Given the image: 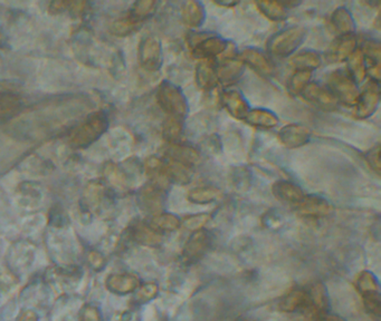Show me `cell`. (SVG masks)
<instances>
[{
  "instance_id": "cell-1",
  "label": "cell",
  "mask_w": 381,
  "mask_h": 321,
  "mask_svg": "<svg viewBox=\"0 0 381 321\" xmlns=\"http://www.w3.org/2000/svg\"><path fill=\"white\" fill-rule=\"evenodd\" d=\"M306 38V32L304 28L291 26L270 36L266 43V48L268 54L272 56L287 58L295 54V51L300 48Z\"/></svg>"
},
{
  "instance_id": "cell-2",
  "label": "cell",
  "mask_w": 381,
  "mask_h": 321,
  "mask_svg": "<svg viewBox=\"0 0 381 321\" xmlns=\"http://www.w3.org/2000/svg\"><path fill=\"white\" fill-rule=\"evenodd\" d=\"M157 102L168 117L185 121L189 113V104L180 87L171 81H163L158 87Z\"/></svg>"
},
{
  "instance_id": "cell-3",
  "label": "cell",
  "mask_w": 381,
  "mask_h": 321,
  "mask_svg": "<svg viewBox=\"0 0 381 321\" xmlns=\"http://www.w3.org/2000/svg\"><path fill=\"white\" fill-rule=\"evenodd\" d=\"M108 126V119L106 113L95 112L91 114L81 125L76 127L70 136V145L75 149L87 148L94 143Z\"/></svg>"
},
{
  "instance_id": "cell-4",
  "label": "cell",
  "mask_w": 381,
  "mask_h": 321,
  "mask_svg": "<svg viewBox=\"0 0 381 321\" xmlns=\"http://www.w3.org/2000/svg\"><path fill=\"white\" fill-rule=\"evenodd\" d=\"M187 43L192 55L200 60H215L228 48V41L213 33H190Z\"/></svg>"
},
{
  "instance_id": "cell-5",
  "label": "cell",
  "mask_w": 381,
  "mask_h": 321,
  "mask_svg": "<svg viewBox=\"0 0 381 321\" xmlns=\"http://www.w3.org/2000/svg\"><path fill=\"white\" fill-rule=\"evenodd\" d=\"M327 87L330 89L339 103H342L346 106L356 105L360 91L358 89V85L346 72L341 70L332 72L327 76Z\"/></svg>"
},
{
  "instance_id": "cell-6",
  "label": "cell",
  "mask_w": 381,
  "mask_h": 321,
  "mask_svg": "<svg viewBox=\"0 0 381 321\" xmlns=\"http://www.w3.org/2000/svg\"><path fill=\"white\" fill-rule=\"evenodd\" d=\"M380 103V86L379 81H369L366 83L363 91L359 93L354 115L359 119H369L376 113Z\"/></svg>"
},
{
  "instance_id": "cell-7",
  "label": "cell",
  "mask_w": 381,
  "mask_h": 321,
  "mask_svg": "<svg viewBox=\"0 0 381 321\" xmlns=\"http://www.w3.org/2000/svg\"><path fill=\"white\" fill-rule=\"evenodd\" d=\"M213 237L208 230H196L188 237L182 250V258L187 263L198 261L211 250Z\"/></svg>"
},
{
  "instance_id": "cell-8",
  "label": "cell",
  "mask_w": 381,
  "mask_h": 321,
  "mask_svg": "<svg viewBox=\"0 0 381 321\" xmlns=\"http://www.w3.org/2000/svg\"><path fill=\"white\" fill-rule=\"evenodd\" d=\"M139 62L144 70L158 72L163 63V46L154 36H146L139 46Z\"/></svg>"
},
{
  "instance_id": "cell-9",
  "label": "cell",
  "mask_w": 381,
  "mask_h": 321,
  "mask_svg": "<svg viewBox=\"0 0 381 321\" xmlns=\"http://www.w3.org/2000/svg\"><path fill=\"white\" fill-rule=\"evenodd\" d=\"M304 100L320 111L333 112L338 108L339 102L327 86L311 81L301 94Z\"/></svg>"
},
{
  "instance_id": "cell-10",
  "label": "cell",
  "mask_w": 381,
  "mask_h": 321,
  "mask_svg": "<svg viewBox=\"0 0 381 321\" xmlns=\"http://www.w3.org/2000/svg\"><path fill=\"white\" fill-rule=\"evenodd\" d=\"M237 58L243 62L244 65L249 66L257 75L264 79H270L275 74L273 62L260 49L246 47L238 54Z\"/></svg>"
},
{
  "instance_id": "cell-11",
  "label": "cell",
  "mask_w": 381,
  "mask_h": 321,
  "mask_svg": "<svg viewBox=\"0 0 381 321\" xmlns=\"http://www.w3.org/2000/svg\"><path fill=\"white\" fill-rule=\"evenodd\" d=\"M358 48L357 37L352 35L338 36L327 47L325 53V60L327 64H340L346 62Z\"/></svg>"
},
{
  "instance_id": "cell-12",
  "label": "cell",
  "mask_w": 381,
  "mask_h": 321,
  "mask_svg": "<svg viewBox=\"0 0 381 321\" xmlns=\"http://www.w3.org/2000/svg\"><path fill=\"white\" fill-rule=\"evenodd\" d=\"M161 172L167 181L176 185H188L192 183V178L195 176V169L189 168L182 163L175 162L173 159H161Z\"/></svg>"
},
{
  "instance_id": "cell-13",
  "label": "cell",
  "mask_w": 381,
  "mask_h": 321,
  "mask_svg": "<svg viewBox=\"0 0 381 321\" xmlns=\"http://www.w3.org/2000/svg\"><path fill=\"white\" fill-rule=\"evenodd\" d=\"M165 193L167 190L149 182L142 188L139 195L141 207L152 216L160 214L165 207Z\"/></svg>"
},
{
  "instance_id": "cell-14",
  "label": "cell",
  "mask_w": 381,
  "mask_h": 321,
  "mask_svg": "<svg viewBox=\"0 0 381 321\" xmlns=\"http://www.w3.org/2000/svg\"><path fill=\"white\" fill-rule=\"evenodd\" d=\"M245 67L242 60L234 57L224 58L222 62L217 63V79L218 84L224 86H232L235 85L239 79L243 77L245 73Z\"/></svg>"
},
{
  "instance_id": "cell-15",
  "label": "cell",
  "mask_w": 381,
  "mask_h": 321,
  "mask_svg": "<svg viewBox=\"0 0 381 321\" xmlns=\"http://www.w3.org/2000/svg\"><path fill=\"white\" fill-rule=\"evenodd\" d=\"M279 140L287 149H299L311 140V131L301 124H287L279 132Z\"/></svg>"
},
{
  "instance_id": "cell-16",
  "label": "cell",
  "mask_w": 381,
  "mask_h": 321,
  "mask_svg": "<svg viewBox=\"0 0 381 321\" xmlns=\"http://www.w3.org/2000/svg\"><path fill=\"white\" fill-rule=\"evenodd\" d=\"M299 214L308 218H322L332 214L333 205L325 197L320 195H304L296 205Z\"/></svg>"
},
{
  "instance_id": "cell-17",
  "label": "cell",
  "mask_w": 381,
  "mask_h": 321,
  "mask_svg": "<svg viewBox=\"0 0 381 321\" xmlns=\"http://www.w3.org/2000/svg\"><path fill=\"white\" fill-rule=\"evenodd\" d=\"M165 157L192 169H195L201 162L200 152L194 146L182 143L168 144Z\"/></svg>"
},
{
  "instance_id": "cell-18",
  "label": "cell",
  "mask_w": 381,
  "mask_h": 321,
  "mask_svg": "<svg viewBox=\"0 0 381 321\" xmlns=\"http://www.w3.org/2000/svg\"><path fill=\"white\" fill-rule=\"evenodd\" d=\"M222 104L230 117L244 121L251 111L249 102L237 89H227L222 94Z\"/></svg>"
},
{
  "instance_id": "cell-19",
  "label": "cell",
  "mask_w": 381,
  "mask_h": 321,
  "mask_svg": "<svg viewBox=\"0 0 381 321\" xmlns=\"http://www.w3.org/2000/svg\"><path fill=\"white\" fill-rule=\"evenodd\" d=\"M272 192L274 197L282 203H287L289 205H296L302 201L306 195L302 188L294 182L287 181V180H279L272 186Z\"/></svg>"
},
{
  "instance_id": "cell-20",
  "label": "cell",
  "mask_w": 381,
  "mask_h": 321,
  "mask_svg": "<svg viewBox=\"0 0 381 321\" xmlns=\"http://www.w3.org/2000/svg\"><path fill=\"white\" fill-rule=\"evenodd\" d=\"M280 309L284 313H311V303L308 291L304 289H294L281 300Z\"/></svg>"
},
{
  "instance_id": "cell-21",
  "label": "cell",
  "mask_w": 381,
  "mask_h": 321,
  "mask_svg": "<svg viewBox=\"0 0 381 321\" xmlns=\"http://www.w3.org/2000/svg\"><path fill=\"white\" fill-rule=\"evenodd\" d=\"M216 60H200L196 66L195 79L199 89L211 91L218 85Z\"/></svg>"
},
{
  "instance_id": "cell-22",
  "label": "cell",
  "mask_w": 381,
  "mask_h": 321,
  "mask_svg": "<svg viewBox=\"0 0 381 321\" xmlns=\"http://www.w3.org/2000/svg\"><path fill=\"white\" fill-rule=\"evenodd\" d=\"M182 19L187 27L192 30L201 27L206 19L205 7L203 4L195 0H190L182 4Z\"/></svg>"
},
{
  "instance_id": "cell-23",
  "label": "cell",
  "mask_w": 381,
  "mask_h": 321,
  "mask_svg": "<svg viewBox=\"0 0 381 321\" xmlns=\"http://www.w3.org/2000/svg\"><path fill=\"white\" fill-rule=\"evenodd\" d=\"M244 121L251 126L262 129V130H270L277 126L280 123L277 115L266 108H253L249 112Z\"/></svg>"
},
{
  "instance_id": "cell-24",
  "label": "cell",
  "mask_w": 381,
  "mask_h": 321,
  "mask_svg": "<svg viewBox=\"0 0 381 321\" xmlns=\"http://www.w3.org/2000/svg\"><path fill=\"white\" fill-rule=\"evenodd\" d=\"M330 22L338 36L352 35L356 30V22L346 7L335 9L331 15Z\"/></svg>"
},
{
  "instance_id": "cell-25",
  "label": "cell",
  "mask_w": 381,
  "mask_h": 321,
  "mask_svg": "<svg viewBox=\"0 0 381 321\" xmlns=\"http://www.w3.org/2000/svg\"><path fill=\"white\" fill-rule=\"evenodd\" d=\"M148 224L154 231L161 235V233L175 232L182 227V221L176 214L160 212V214H154L150 220V223Z\"/></svg>"
},
{
  "instance_id": "cell-26",
  "label": "cell",
  "mask_w": 381,
  "mask_h": 321,
  "mask_svg": "<svg viewBox=\"0 0 381 321\" xmlns=\"http://www.w3.org/2000/svg\"><path fill=\"white\" fill-rule=\"evenodd\" d=\"M346 73L357 85L361 84L367 79L365 56L361 49H356L351 56L349 57L346 60Z\"/></svg>"
},
{
  "instance_id": "cell-27",
  "label": "cell",
  "mask_w": 381,
  "mask_h": 321,
  "mask_svg": "<svg viewBox=\"0 0 381 321\" xmlns=\"http://www.w3.org/2000/svg\"><path fill=\"white\" fill-rule=\"evenodd\" d=\"M321 55L316 51H303L293 55L289 64L295 70H308L312 72L321 66Z\"/></svg>"
},
{
  "instance_id": "cell-28",
  "label": "cell",
  "mask_w": 381,
  "mask_h": 321,
  "mask_svg": "<svg viewBox=\"0 0 381 321\" xmlns=\"http://www.w3.org/2000/svg\"><path fill=\"white\" fill-rule=\"evenodd\" d=\"M23 102L20 96L14 93L0 94V122L8 121L22 111Z\"/></svg>"
},
{
  "instance_id": "cell-29",
  "label": "cell",
  "mask_w": 381,
  "mask_h": 321,
  "mask_svg": "<svg viewBox=\"0 0 381 321\" xmlns=\"http://www.w3.org/2000/svg\"><path fill=\"white\" fill-rule=\"evenodd\" d=\"M308 297L311 303V313L314 318L327 313L329 310V296L325 284H316L308 290Z\"/></svg>"
},
{
  "instance_id": "cell-30",
  "label": "cell",
  "mask_w": 381,
  "mask_h": 321,
  "mask_svg": "<svg viewBox=\"0 0 381 321\" xmlns=\"http://www.w3.org/2000/svg\"><path fill=\"white\" fill-rule=\"evenodd\" d=\"M220 195L222 192L215 186H198L190 190L187 199L194 204H209L218 200Z\"/></svg>"
},
{
  "instance_id": "cell-31",
  "label": "cell",
  "mask_w": 381,
  "mask_h": 321,
  "mask_svg": "<svg viewBox=\"0 0 381 321\" xmlns=\"http://www.w3.org/2000/svg\"><path fill=\"white\" fill-rule=\"evenodd\" d=\"M157 1L141 0V1H137V3L133 4L130 11H129V14H127V17L132 22H135V24L140 25L141 22L154 16V13L157 11Z\"/></svg>"
},
{
  "instance_id": "cell-32",
  "label": "cell",
  "mask_w": 381,
  "mask_h": 321,
  "mask_svg": "<svg viewBox=\"0 0 381 321\" xmlns=\"http://www.w3.org/2000/svg\"><path fill=\"white\" fill-rule=\"evenodd\" d=\"M256 6L263 16L272 22H283L289 16V9L279 1H257Z\"/></svg>"
},
{
  "instance_id": "cell-33",
  "label": "cell",
  "mask_w": 381,
  "mask_h": 321,
  "mask_svg": "<svg viewBox=\"0 0 381 321\" xmlns=\"http://www.w3.org/2000/svg\"><path fill=\"white\" fill-rule=\"evenodd\" d=\"M184 134V121L168 117L163 125V140L168 144L180 143Z\"/></svg>"
},
{
  "instance_id": "cell-34",
  "label": "cell",
  "mask_w": 381,
  "mask_h": 321,
  "mask_svg": "<svg viewBox=\"0 0 381 321\" xmlns=\"http://www.w3.org/2000/svg\"><path fill=\"white\" fill-rule=\"evenodd\" d=\"M356 287L361 297L371 296V294H380L378 279L370 271L365 270L360 273L356 281Z\"/></svg>"
},
{
  "instance_id": "cell-35",
  "label": "cell",
  "mask_w": 381,
  "mask_h": 321,
  "mask_svg": "<svg viewBox=\"0 0 381 321\" xmlns=\"http://www.w3.org/2000/svg\"><path fill=\"white\" fill-rule=\"evenodd\" d=\"M312 72L308 70H294L287 81V92L292 96H299L303 91L311 83Z\"/></svg>"
},
{
  "instance_id": "cell-36",
  "label": "cell",
  "mask_w": 381,
  "mask_h": 321,
  "mask_svg": "<svg viewBox=\"0 0 381 321\" xmlns=\"http://www.w3.org/2000/svg\"><path fill=\"white\" fill-rule=\"evenodd\" d=\"M135 240L146 246H157L161 242V235L154 231L148 223L138 224L135 228Z\"/></svg>"
},
{
  "instance_id": "cell-37",
  "label": "cell",
  "mask_w": 381,
  "mask_h": 321,
  "mask_svg": "<svg viewBox=\"0 0 381 321\" xmlns=\"http://www.w3.org/2000/svg\"><path fill=\"white\" fill-rule=\"evenodd\" d=\"M104 172L111 185L115 186L116 189L119 190L127 189V176L116 165L108 164Z\"/></svg>"
},
{
  "instance_id": "cell-38",
  "label": "cell",
  "mask_w": 381,
  "mask_h": 321,
  "mask_svg": "<svg viewBox=\"0 0 381 321\" xmlns=\"http://www.w3.org/2000/svg\"><path fill=\"white\" fill-rule=\"evenodd\" d=\"M139 25L132 22L129 17H123V18L116 20L112 24L111 32L116 36H127L135 33Z\"/></svg>"
},
{
  "instance_id": "cell-39",
  "label": "cell",
  "mask_w": 381,
  "mask_h": 321,
  "mask_svg": "<svg viewBox=\"0 0 381 321\" xmlns=\"http://www.w3.org/2000/svg\"><path fill=\"white\" fill-rule=\"evenodd\" d=\"M209 220H211V214H194V216H187L186 219L182 222V225H184L187 230H190V231L194 232L196 230L203 229L204 225H205Z\"/></svg>"
},
{
  "instance_id": "cell-40",
  "label": "cell",
  "mask_w": 381,
  "mask_h": 321,
  "mask_svg": "<svg viewBox=\"0 0 381 321\" xmlns=\"http://www.w3.org/2000/svg\"><path fill=\"white\" fill-rule=\"evenodd\" d=\"M363 306L368 313H370L373 318L378 320L381 315V298L380 294H371L363 297Z\"/></svg>"
},
{
  "instance_id": "cell-41",
  "label": "cell",
  "mask_w": 381,
  "mask_h": 321,
  "mask_svg": "<svg viewBox=\"0 0 381 321\" xmlns=\"http://www.w3.org/2000/svg\"><path fill=\"white\" fill-rule=\"evenodd\" d=\"M366 162L369 165V168L373 171V172L379 174L380 173V145L377 144L376 146H373V149L366 153L365 155Z\"/></svg>"
},
{
  "instance_id": "cell-42",
  "label": "cell",
  "mask_w": 381,
  "mask_h": 321,
  "mask_svg": "<svg viewBox=\"0 0 381 321\" xmlns=\"http://www.w3.org/2000/svg\"><path fill=\"white\" fill-rule=\"evenodd\" d=\"M158 294V286L156 284H144L142 288L140 289L139 292V297L144 301L154 299L157 297Z\"/></svg>"
},
{
  "instance_id": "cell-43",
  "label": "cell",
  "mask_w": 381,
  "mask_h": 321,
  "mask_svg": "<svg viewBox=\"0 0 381 321\" xmlns=\"http://www.w3.org/2000/svg\"><path fill=\"white\" fill-rule=\"evenodd\" d=\"M70 5V3H68V1H53L49 5V11L51 14H60L62 11H66Z\"/></svg>"
},
{
  "instance_id": "cell-44",
  "label": "cell",
  "mask_w": 381,
  "mask_h": 321,
  "mask_svg": "<svg viewBox=\"0 0 381 321\" xmlns=\"http://www.w3.org/2000/svg\"><path fill=\"white\" fill-rule=\"evenodd\" d=\"M314 321H344V319H342L339 316H335V315H332V313H325L316 317Z\"/></svg>"
},
{
  "instance_id": "cell-45",
  "label": "cell",
  "mask_w": 381,
  "mask_h": 321,
  "mask_svg": "<svg viewBox=\"0 0 381 321\" xmlns=\"http://www.w3.org/2000/svg\"><path fill=\"white\" fill-rule=\"evenodd\" d=\"M219 6H227V7H232V6L237 5V3H216Z\"/></svg>"
},
{
  "instance_id": "cell-46",
  "label": "cell",
  "mask_w": 381,
  "mask_h": 321,
  "mask_svg": "<svg viewBox=\"0 0 381 321\" xmlns=\"http://www.w3.org/2000/svg\"><path fill=\"white\" fill-rule=\"evenodd\" d=\"M235 321H249V320H246V319H244V318H238V319H236Z\"/></svg>"
},
{
  "instance_id": "cell-47",
  "label": "cell",
  "mask_w": 381,
  "mask_h": 321,
  "mask_svg": "<svg viewBox=\"0 0 381 321\" xmlns=\"http://www.w3.org/2000/svg\"><path fill=\"white\" fill-rule=\"evenodd\" d=\"M3 34L0 33V44H1V41H3Z\"/></svg>"
}]
</instances>
